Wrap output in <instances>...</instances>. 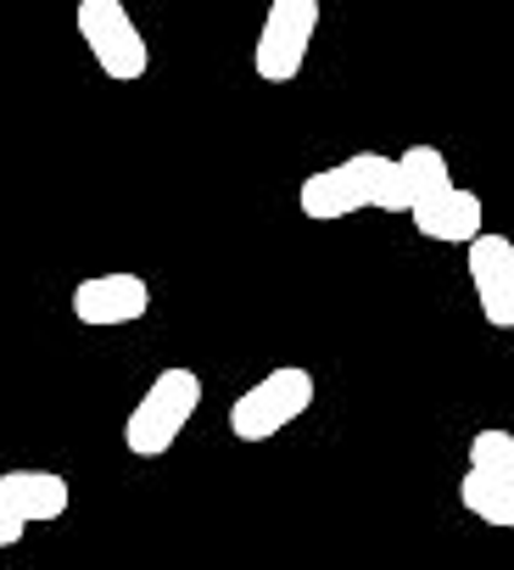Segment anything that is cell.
Here are the masks:
<instances>
[{
  "label": "cell",
  "instance_id": "obj_1",
  "mask_svg": "<svg viewBox=\"0 0 514 570\" xmlns=\"http://www.w3.org/2000/svg\"><path fill=\"white\" fill-rule=\"evenodd\" d=\"M297 207L314 224H336V218H353V213H408L403 163L380 157V151H353L336 168L308 174L303 190H297Z\"/></svg>",
  "mask_w": 514,
  "mask_h": 570
},
{
  "label": "cell",
  "instance_id": "obj_2",
  "mask_svg": "<svg viewBox=\"0 0 514 570\" xmlns=\"http://www.w3.org/2000/svg\"><path fill=\"white\" fill-rule=\"evenodd\" d=\"M397 163H403V185H408V218H414L419 235L453 240V246H464V240L481 235L486 207H481L475 190L453 185L442 146H408Z\"/></svg>",
  "mask_w": 514,
  "mask_h": 570
},
{
  "label": "cell",
  "instance_id": "obj_3",
  "mask_svg": "<svg viewBox=\"0 0 514 570\" xmlns=\"http://www.w3.org/2000/svg\"><path fill=\"white\" fill-rule=\"evenodd\" d=\"M196 409H201V375H196V370H162V375L146 386V397L129 409V420H123V448H129L135 459H162V453L185 436V425L196 420Z\"/></svg>",
  "mask_w": 514,
  "mask_h": 570
},
{
  "label": "cell",
  "instance_id": "obj_4",
  "mask_svg": "<svg viewBox=\"0 0 514 570\" xmlns=\"http://www.w3.org/2000/svg\"><path fill=\"white\" fill-rule=\"evenodd\" d=\"M308 409H314V375L303 364H280L229 403V436L235 442H269L286 425H297Z\"/></svg>",
  "mask_w": 514,
  "mask_h": 570
},
{
  "label": "cell",
  "instance_id": "obj_5",
  "mask_svg": "<svg viewBox=\"0 0 514 570\" xmlns=\"http://www.w3.org/2000/svg\"><path fill=\"white\" fill-rule=\"evenodd\" d=\"M458 503L475 520H486L497 531H514V431L486 425V431L469 436V470H464Z\"/></svg>",
  "mask_w": 514,
  "mask_h": 570
},
{
  "label": "cell",
  "instance_id": "obj_6",
  "mask_svg": "<svg viewBox=\"0 0 514 570\" xmlns=\"http://www.w3.org/2000/svg\"><path fill=\"white\" fill-rule=\"evenodd\" d=\"M73 23H79V40L90 46L96 68H101L112 85H135V79H146V68H151V46H146V35L135 29V18H129L123 0H79Z\"/></svg>",
  "mask_w": 514,
  "mask_h": 570
},
{
  "label": "cell",
  "instance_id": "obj_7",
  "mask_svg": "<svg viewBox=\"0 0 514 570\" xmlns=\"http://www.w3.org/2000/svg\"><path fill=\"white\" fill-rule=\"evenodd\" d=\"M319 35V0H269L264 29L251 46V73L264 85H291Z\"/></svg>",
  "mask_w": 514,
  "mask_h": 570
},
{
  "label": "cell",
  "instance_id": "obj_8",
  "mask_svg": "<svg viewBox=\"0 0 514 570\" xmlns=\"http://www.w3.org/2000/svg\"><path fill=\"white\" fill-rule=\"evenodd\" d=\"M68 503H73L68 475H57V470H7L0 475V548L23 542L29 525L62 520Z\"/></svg>",
  "mask_w": 514,
  "mask_h": 570
},
{
  "label": "cell",
  "instance_id": "obj_9",
  "mask_svg": "<svg viewBox=\"0 0 514 570\" xmlns=\"http://www.w3.org/2000/svg\"><path fill=\"white\" fill-rule=\"evenodd\" d=\"M464 246H469L464 268H469V285H475V303H481L486 325L492 331H514V240L481 229Z\"/></svg>",
  "mask_w": 514,
  "mask_h": 570
},
{
  "label": "cell",
  "instance_id": "obj_10",
  "mask_svg": "<svg viewBox=\"0 0 514 570\" xmlns=\"http://www.w3.org/2000/svg\"><path fill=\"white\" fill-rule=\"evenodd\" d=\"M151 308V285L140 274H90L73 285V320L79 325H135Z\"/></svg>",
  "mask_w": 514,
  "mask_h": 570
}]
</instances>
